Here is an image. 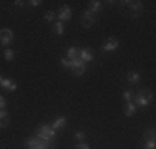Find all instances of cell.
<instances>
[{
  "mask_svg": "<svg viewBox=\"0 0 156 149\" xmlns=\"http://www.w3.org/2000/svg\"><path fill=\"white\" fill-rule=\"evenodd\" d=\"M0 86L5 88L7 91H15L17 89V83L13 80H10V78H2V81H0Z\"/></svg>",
  "mask_w": 156,
  "mask_h": 149,
  "instance_id": "9",
  "label": "cell"
},
{
  "mask_svg": "<svg viewBox=\"0 0 156 149\" xmlns=\"http://www.w3.org/2000/svg\"><path fill=\"white\" fill-rule=\"evenodd\" d=\"M93 23H95V13H91L90 10H85L83 15H81V25L85 28H90Z\"/></svg>",
  "mask_w": 156,
  "mask_h": 149,
  "instance_id": "7",
  "label": "cell"
},
{
  "mask_svg": "<svg viewBox=\"0 0 156 149\" xmlns=\"http://www.w3.org/2000/svg\"><path fill=\"white\" fill-rule=\"evenodd\" d=\"M28 3H30L32 7H38V5H42L43 2H42V0H32V2H28Z\"/></svg>",
  "mask_w": 156,
  "mask_h": 149,
  "instance_id": "28",
  "label": "cell"
},
{
  "mask_svg": "<svg viewBox=\"0 0 156 149\" xmlns=\"http://www.w3.org/2000/svg\"><path fill=\"white\" fill-rule=\"evenodd\" d=\"M0 81H2V76H0Z\"/></svg>",
  "mask_w": 156,
  "mask_h": 149,
  "instance_id": "30",
  "label": "cell"
},
{
  "mask_svg": "<svg viewBox=\"0 0 156 149\" xmlns=\"http://www.w3.org/2000/svg\"><path fill=\"white\" fill-rule=\"evenodd\" d=\"M135 113H136V104L133 103V101L126 103V108H125V114H126V116H128V118H131Z\"/></svg>",
  "mask_w": 156,
  "mask_h": 149,
  "instance_id": "15",
  "label": "cell"
},
{
  "mask_svg": "<svg viewBox=\"0 0 156 149\" xmlns=\"http://www.w3.org/2000/svg\"><path fill=\"white\" fill-rule=\"evenodd\" d=\"M118 47H120V40L115 38V36H110V38H106L105 42H103L101 50L103 51H115Z\"/></svg>",
  "mask_w": 156,
  "mask_h": 149,
  "instance_id": "6",
  "label": "cell"
},
{
  "mask_svg": "<svg viewBox=\"0 0 156 149\" xmlns=\"http://www.w3.org/2000/svg\"><path fill=\"white\" fill-rule=\"evenodd\" d=\"M13 3H15V7H23L25 5V2H22V0H15Z\"/></svg>",
  "mask_w": 156,
  "mask_h": 149,
  "instance_id": "29",
  "label": "cell"
},
{
  "mask_svg": "<svg viewBox=\"0 0 156 149\" xmlns=\"http://www.w3.org/2000/svg\"><path fill=\"white\" fill-rule=\"evenodd\" d=\"M3 58H5L7 61H13V60H15V51L10 50V48H7V50L3 51Z\"/></svg>",
  "mask_w": 156,
  "mask_h": 149,
  "instance_id": "19",
  "label": "cell"
},
{
  "mask_svg": "<svg viewBox=\"0 0 156 149\" xmlns=\"http://www.w3.org/2000/svg\"><path fill=\"white\" fill-rule=\"evenodd\" d=\"M123 99H125L126 103H129V101L133 99V93H131V89H125V91H123Z\"/></svg>",
  "mask_w": 156,
  "mask_h": 149,
  "instance_id": "21",
  "label": "cell"
},
{
  "mask_svg": "<svg viewBox=\"0 0 156 149\" xmlns=\"http://www.w3.org/2000/svg\"><path fill=\"white\" fill-rule=\"evenodd\" d=\"M78 58H80L83 63H88V61L93 60V53H91L90 48H81V50H80V57H78Z\"/></svg>",
  "mask_w": 156,
  "mask_h": 149,
  "instance_id": "10",
  "label": "cell"
},
{
  "mask_svg": "<svg viewBox=\"0 0 156 149\" xmlns=\"http://www.w3.org/2000/svg\"><path fill=\"white\" fill-rule=\"evenodd\" d=\"M25 146L30 147V149H53V143L33 136V137H30V139L25 141Z\"/></svg>",
  "mask_w": 156,
  "mask_h": 149,
  "instance_id": "2",
  "label": "cell"
},
{
  "mask_svg": "<svg viewBox=\"0 0 156 149\" xmlns=\"http://www.w3.org/2000/svg\"><path fill=\"white\" fill-rule=\"evenodd\" d=\"M58 22H62V23H65V22H68L70 18H72V9H70L68 5H63L60 9V12H58Z\"/></svg>",
  "mask_w": 156,
  "mask_h": 149,
  "instance_id": "8",
  "label": "cell"
},
{
  "mask_svg": "<svg viewBox=\"0 0 156 149\" xmlns=\"http://www.w3.org/2000/svg\"><path fill=\"white\" fill-rule=\"evenodd\" d=\"M65 126H66V118H65V116H58L53 123H51V128H53L55 131H58V129L65 128Z\"/></svg>",
  "mask_w": 156,
  "mask_h": 149,
  "instance_id": "12",
  "label": "cell"
},
{
  "mask_svg": "<svg viewBox=\"0 0 156 149\" xmlns=\"http://www.w3.org/2000/svg\"><path fill=\"white\" fill-rule=\"evenodd\" d=\"M13 42V32L10 28H2L0 30V45L3 47H9Z\"/></svg>",
  "mask_w": 156,
  "mask_h": 149,
  "instance_id": "5",
  "label": "cell"
},
{
  "mask_svg": "<svg viewBox=\"0 0 156 149\" xmlns=\"http://www.w3.org/2000/svg\"><path fill=\"white\" fill-rule=\"evenodd\" d=\"M128 3H129V10H131L133 18H136L138 13L141 12V9H143V3L141 2H128Z\"/></svg>",
  "mask_w": 156,
  "mask_h": 149,
  "instance_id": "11",
  "label": "cell"
},
{
  "mask_svg": "<svg viewBox=\"0 0 156 149\" xmlns=\"http://www.w3.org/2000/svg\"><path fill=\"white\" fill-rule=\"evenodd\" d=\"M75 149H90V146H88L87 143H78L75 146Z\"/></svg>",
  "mask_w": 156,
  "mask_h": 149,
  "instance_id": "26",
  "label": "cell"
},
{
  "mask_svg": "<svg viewBox=\"0 0 156 149\" xmlns=\"http://www.w3.org/2000/svg\"><path fill=\"white\" fill-rule=\"evenodd\" d=\"M78 57H80V48L72 47V48L66 50V58H68V60H76Z\"/></svg>",
  "mask_w": 156,
  "mask_h": 149,
  "instance_id": "14",
  "label": "cell"
},
{
  "mask_svg": "<svg viewBox=\"0 0 156 149\" xmlns=\"http://www.w3.org/2000/svg\"><path fill=\"white\" fill-rule=\"evenodd\" d=\"M154 147H156V141H154V137H151V139H144L143 149H154Z\"/></svg>",
  "mask_w": 156,
  "mask_h": 149,
  "instance_id": "20",
  "label": "cell"
},
{
  "mask_svg": "<svg viewBox=\"0 0 156 149\" xmlns=\"http://www.w3.org/2000/svg\"><path fill=\"white\" fill-rule=\"evenodd\" d=\"M151 101H153V93H151L150 89H140L135 95V104L136 106L146 108V106H150Z\"/></svg>",
  "mask_w": 156,
  "mask_h": 149,
  "instance_id": "1",
  "label": "cell"
},
{
  "mask_svg": "<svg viewBox=\"0 0 156 149\" xmlns=\"http://www.w3.org/2000/svg\"><path fill=\"white\" fill-rule=\"evenodd\" d=\"M35 136H37V137H40V139L51 141V143H53V141H55V136H57V131H55V129L51 128V126L43 124V126H40V128L37 129Z\"/></svg>",
  "mask_w": 156,
  "mask_h": 149,
  "instance_id": "3",
  "label": "cell"
},
{
  "mask_svg": "<svg viewBox=\"0 0 156 149\" xmlns=\"http://www.w3.org/2000/svg\"><path fill=\"white\" fill-rule=\"evenodd\" d=\"M151 137H154V128H150L144 131V139H151Z\"/></svg>",
  "mask_w": 156,
  "mask_h": 149,
  "instance_id": "23",
  "label": "cell"
},
{
  "mask_svg": "<svg viewBox=\"0 0 156 149\" xmlns=\"http://www.w3.org/2000/svg\"><path fill=\"white\" fill-rule=\"evenodd\" d=\"M63 32H65V23H62V22H55L53 23V33L55 35H62Z\"/></svg>",
  "mask_w": 156,
  "mask_h": 149,
  "instance_id": "16",
  "label": "cell"
},
{
  "mask_svg": "<svg viewBox=\"0 0 156 149\" xmlns=\"http://www.w3.org/2000/svg\"><path fill=\"white\" fill-rule=\"evenodd\" d=\"M60 63H62L63 66H65V68H70V66H72V61H70L68 58H62V61H60Z\"/></svg>",
  "mask_w": 156,
  "mask_h": 149,
  "instance_id": "25",
  "label": "cell"
},
{
  "mask_svg": "<svg viewBox=\"0 0 156 149\" xmlns=\"http://www.w3.org/2000/svg\"><path fill=\"white\" fill-rule=\"evenodd\" d=\"M9 126V113L5 109H0V129Z\"/></svg>",
  "mask_w": 156,
  "mask_h": 149,
  "instance_id": "13",
  "label": "cell"
},
{
  "mask_svg": "<svg viewBox=\"0 0 156 149\" xmlns=\"http://www.w3.org/2000/svg\"><path fill=\"white\" fill-rule=\"evenodd\" d=\"M5 106H7V103H5V98H3L2 95H0V109H5Z\"/></svg>",
  "mask_w": 156,
  "mask_h": 149,
  "instance_id": "27",
  "label": "cell"
},
{
  "mask_svg": "<svg viewBox=\"0 0 156 149\" xmlns=\"http://www.w3.org/2000/svg\"><path fill=\"white\" fill-rule=\"evenodd\" d=\"M128 83H140V73H136V71H129L128 73Z\"/></svg>",
  "mask_w": 156,
  "mask_h": 149,
  "instance_id": "18",
  "label": "cell"
},
{
  "mask_svg": "<svg viewBox=\"0 0 156 149\" xmlns=\"http://www.w3.org/2000/svg\"><path fill=\"white\" fill-rule=\"evenodd\" d=\"M100 9H101V2L100 0H93V2H90V12L91 13H96V12H100Z\"/></svg>",
  "mask_w": 156,
  "mask_h": 149,
  "instance_id": "17",
  "label": "cell"
},
{
  "mask_svg": "<svg viewBox=\"0 0 156 149\" xmlns=\"http://www.w3.org/2000/svg\"><path fill=\"white\" fill-rule=\"evenodd\" d=\"M72 61V66H70V70H72L73 73L76 74V76H81L85 71H87V63H83L80 58H76V60H70Z\"/></svg>",
  "mask_w": 156,
  "mask_h": 149,
  "instance_id": "4",
  "label": "cell"
},
{
  "mask_svg": "<svg viewBox=\"0 0 156 149\" xmlns=\"http://www.w3.org/2000/svg\"><path fill=\"white\" fill-rule=\"evenodd\" d=\"M55 17H57V13H55L53 10H48V12L45 13V22H53Z\"/></svg>",
  "mask_w": 156,
  "mask_h": 149,
  "instance_id": "22",
  "label": "cell"
},
{
  "mask_svg": "<svg viewBox=\"0 0 156 149\" xmlns=\"http://www.w3.org/2000/svg\"><path fill=\"white\" fill-rule=\"evenodd\" d=\"M75 139L78 141V143H83V139H85V133H83V131H76V133H75Z\"/></svg>",
  "mask_w": 156,
  "mask_h": 149,
  "instance_id": "24",
  "label": "cell"
}]
</instances>
